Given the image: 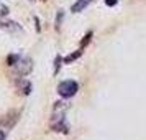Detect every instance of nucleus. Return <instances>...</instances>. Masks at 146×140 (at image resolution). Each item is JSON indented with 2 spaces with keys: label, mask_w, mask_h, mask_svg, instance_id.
<instances>
[{
  "label": "nucleus",
  "mask_w": 146,
  "mask_h": 140,
  "mask_svg": "<svg viewBox=\"0 0 146 140\" xmlns=\"http://www.w3.org/2000/svg\"><path fill=\"white\" fill-rule=\"evenodd\" d=\"M117 2H118V0H105V3L108 5V7H113V5H117Z\"/></svg>",
  "instance_id": "nucleus-14"
},
{
  "label": "nucleus",
  "mask_w": 146,
  "mask_h": 140,
  "mask_svg": "<svg viewBox=\"0 0 146 140\" xmlns=\"http://www.w3.org/2000/svg\"><path fill=\"white\" fill-rule=\"evenodd\" d=\"M61 61H62V58H61V56H56V68H54V74H58V71H59Z\"/></svg>",
  "instance_id": "nucleus-11"
},
{
  "label": "nucleus",
  "mask_w": 146,
  "mask_h": 140,
  "mask_svg": "<svg viewBox=\"0 0 146 140\" xmlns=\"http://www.w3.org/2000/svg\"><path fill=\"white\" fill-rule=\"evenodd\" d=\"M90 2H92V0H77V2L72 5L71 12H72V13H79V12H82V10H84Z\"/></svg>",
  "instance_id": "nucleus-7"
},
{
  "label": "nucleus",
  "mask_w": 146,
  "mask_h": 140,
  "mask_svg": "<svg viewBox=\"0 0 146 140\" xmlns=\"http://www.w3.org/2000/svg\"><path fill=\"white\" fill-rule=\"evenodd\" d=\"M79 91V84L76 81H62L59 86H58V92L61 97H72L74 94Z\"/></svg>",
  "instance_id": "nucleus-3"
},
{
  "label": "nucleus",
  "mask_w": 146,
  "mask_h": 140,
  "mask_svg": "<svg viewBox=\"0 0 146 140\" xmlns=\"http://www.w3.org/2000/svg\"><path fill=\"white\" fill-rule=\"evenodd\" d=\"M7 137H5V132L3 130H0V140H5Z\"/></svg>",
  "instance_id": "nucleus-15"
},
{
  "label": "nucleus",
  "mask_w": 146,
  "mask_h": 140,
  "mask_svg": "<svg viewBox=\"0 0 146 140\" xmlns=\"http://www.w3.org/2000/svg\"><path fill=\"white\" fill-rule=\"evenodd\" d=\"M61 21H62V12L59 10V13H58V18H56V30H59Z\"/></svg>",
  "instance_id": "nucleus-12"
},
{
  "label": "nucleus",
  "mask_w": 146,
  "mask_h": 140,
  "mask_svg": "<svg viewBox=\"0 0 146 140\" xmlns=\"http://www.w3.org/2000/svg\"><path fill=\"white\" fill-rule=\"evenodd\" d=\"M66 111L67 104L66 102H56L53 109V115H51V129L56 132L67 133L69 127L66 125Z\"/></svg>",
  "instance_id": "nucleus-1"
},
{
  "label": "nucleus",
  "mask_w": 146,
  "mask_h": 140,
  "mask_svg": "<svg viewBox=\"0 0 146 140\" xmlns=\"http://www.w3.org/2000/svg\"><path fill=\"white\" fill-rule=\"evenodd\" d=\"M0 28H2V30H7L10 33H13V31H21V27L18 23H15V21H0Z\"/></svg>",
  "instance_id": "nucleus-6"
},
{
  "label": "nucleus",
  "mask_w": 146,
  "mask_h": 140,
  "mask_svg": "<svg viewBox=\"0 0 146 140\" xmlns=\"http://www.w3.org/2000/svg\"><path fill=\"white\" fill-rule=\"evenodd\" d=\"M80 54H82V48H80V50H77V51H76V53H72V54H69V56H66V58H64V64H67V63H72V61H76L77 60V58H79Z\"/></svg>",
  "instance_id": "nucleus-8"
},
{
  "label": "nucleus",
  "mask_w": 146,
  "mask_h": 140,
  "mask_svg": "<svg viewBox=\"0 0 146 140\" xmlns=\"http://www.w3.org/2000/svg\"><path fill=\"white\" fill-rule=\"evenodd\" d=\"M17 87H18V91H20L21 94H25V96H28V94L31 92V82L27 79H23V78H20V79L17 81Z\"/></svg>",
  "instance_id": "nucleus-5"
},
{
  "label": "nucleus",
  "mask_w": 146,
  "mask_h": 140,
  "mask_svg": "<svg viewBox=\"0 0 146 140\" xmlns=\"http://www.w3.org/2000/svg\"><path fill=\"white\" fill-rule=\"evenodd\" d=\"M13 73L17 76H20V78H25L27 74L31 73V69H33V61L30 56H18V60L15 61L13 66Z\"/></svg>",
  "instance_id": "nucleus-2"
},
{
  "label": "nucleus",
  "mask_w": 146,
  "mask_h": 140,
  "mask_svg": "<svg viewBox=\"0 0 146 140\" xmlns=\"http://www.w3.org/2000/svg\"><path fill=\"white\" fill-rule=\"evenodd\" d=\"M7 13H8V7H5V5H0V17H5Z\"/></svg>",
  "instance_id": "nucleus-13"
},
{
  "label": "nucleus",
  "mask_w": 146,
  "mask_h": 140,
  "mask_svg": "<svg viewBox=\"0 0 146 140\" xmlns=\"http://www.w3.org/2000/svg\"><path fill=\"white\" fill-rule=\"evenodd\" d=\"M90 38H92V31H89V33L84 36V40H82V43H80V46L84 48V46H87V43L90 41Z\"/></svg>",
  "instance_id": "nucleus-10"
},
{
  "label": "nucleus",
  "mask_w": 146,
  "mask_h": 140,
  "mask_svg": "<svg viewBox=\"0 0 146 140\" xmlns=\"http://www.w3.org/2000/svg\"><path fill=\"white\" fill-rule=\"evenodd\" d=\"M18 117H20V111H10L5 117H2L0 124L5 127V129H12L18 122Z\"/></svg>",
  "instance_id": "nucleus-4"
},
{
  "label": "nucleus",
  "mask_w": 146,
  "mask_h": 140,
  "mask_svg": "<svg viewBox=\"0 0 146 140\" xmlns=\"http://www.w3.org/2000/svg\"><path fill=\"white\" fill-rule=\"evenodd\" d=\"M18 56H20V54H10V56H8V60H7L8 66H13V64H15V61L18 60Z\"/></svg>",
  "instance_id": "nucleus-9"
}]
</instances>
